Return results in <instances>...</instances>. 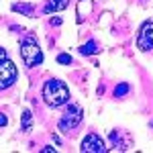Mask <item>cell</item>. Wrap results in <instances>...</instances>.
I'll use <instances>...</instances> for the list:
<instances>
[{"mask_svg":"<svg viewBox=\"0 0 153 153\" xmlns=\"http://www.w3.org/2000/svg\"><path fill=\"white\" fill-rule=\"evenodd\" d=\"M41 96H43V102L49 106V108H59V106L68 104L70 102V90L68 86L57 80V78H51L43 84V90H41Z\"/></svg>","mask_w":153,"mask_h":153,"instance_id":"cell-1","label":"cell"},{"mask_svg":"<svg viewBox=\"0 0 153 153\" xmlns=\"http://www.w3.org/2000/svg\"><path fill=\"white\" fill-rule=\"evenodd\" d=\"M21 57H23L27 68H37V65L43 63V51H41L39 43L33 37L25 39L23 43H21Z\"/></svg>","mask_w":153,"mask_h":153,"instance_id":"cell-2","label":"cell"},{"mask_svg":"<svg viewBox=\"0 0 153 153\" xmlns=\"http://www.w3.org/2000/svg\"><path fill=\"white\" fill-rule=\"evenodd\" d=\"M82 118H84L82 106L70 104V106H68V110L61 114V118H59V123H57V127H59V131H61V133H71L74 129H78V127H80Z\"/></svg>","mask_w":153,"mask_h":153,"instance_id":"cell-3","label":"cell"},{"mask_svg":"<svg viewBox=\"0 0 153 153\" xmlns=\"http://www.w3.org/2000/svg\"><path fill=\"white\" fill-rule=\"evenodd\" d=\"M14 82H16V68H14V63L8 59L6 49H0V88L6 90Z\"/></svg>","mask_w":153,"mask_h":153,"instance_id":"cell-4","label":"cell"},{"mask_svg":"<svg viewBox=\"0 0 153 153\" xmlns=\"http://www.w3.org/2000/svg\"><path fill=\"white\" fill-rule=\"evenodd\" d=\"M137 47L141 49L143 53L153 51V19H147V21L139 27V33H137Z\"/></svg>","mask_w":153,"mask_h":153,"instance_id":"cell-5","label":"cell"},{"mask_svg":"<svg viewBox=\"0 0 153 153\" xmlns=\"http://www.w3.org/2000/svg\"><path fill=\"white\" fill-rule=\"evenodd\" d=\"M80 151H82V153H104L106 151V145H104V141H102L100 135H96V133H88V135L84 137L82 145H80Z\"/></svg>","mask_w":153,"mask_h":153,"instance_id":"cell-6","label":"cell"},{"mask_svg":"<svg viewBox=\"0 0 153 153\" xmlns=\"http://www.w3.org/2000/svg\"><path fill=\"white\" fill-rule=\"evenodd\" d=\"M71 0H47V4L43 6V14H53V12L65 10L70 6Z\"/></svg>","mask_w":153,"mask_h":153,"instance_id":"cell-7","label":"cell"},{"mask_svg":"<svg viewBox=\"0 0 153 153\" xmlns=\"http://www.w3.org/2000/svg\"><path fill=\"white\" fill-rule=\"evenodd\" d=\"M21 129H23V133H29L33 129V114L29 108H25L23 114H21Z\"/></svg>","mask_w":153,"mask_h":153,"instance_id":"cell-8","label":"cell"},{"mask_svg":"<svg viewBox=\"0 0 153 153\" xmlns=\"http://www.w3.org/2000/svg\"><path fill=\"white\" fill-rule=\"evenodd\" d=\"M129 90H131V86L129 84H118L117 88H114V90H112V98H117V100H120V98H125V96L129 94Z\"/></svg>","mask_w":153,"mask_h":153,"instance_id":"cell-9","label":"cell"},{"mask_svg":"<svg viewBox=\"0 0 153 153\" xmlns=\"http://www.w3.org/2000/svg\"><path fill=\"white\" fill-rule=\"evenodd\" d=\"M98 51H100V49L96 45V41H88V43H84L82 47H80V53H82V55H94Z\"/></svg>","mask_w":153,"mask_h":153,"instance_id":"cell-10","label":"cell"},{"mask_svg":"<svg viewBox=\"0 0 153 153\" xmlns=\"http://www.w3.org/2000/svg\"><path fill=\"white\" fill-rule=\"evenodd\" d=\"M12 10L14 12H23V14H27V16H33V12H35V6L33 4H12Z\"/></svg>","mask_w":153,"mask_h":153,"instance_id":"cell-11","label":"cell"},{"mask_svg":"<svg viewBox=\"0 0 153 153\" xmlns=\"http://www.w3.org/2000/svg\"><path fill=\"white\" fill-rule=\"evenodd\" d=\"M71 55H68V53H59L57 55V63H61V65H71Z\"/></svg>","mask_w":153,"mask_h":153,"instance_id":"cell-12","label":"cell"},{"mask_svg":"<svg viewBox=\"0 0 153 153\" xmlns=\"http://www.w3.org/2000/svg\"><path fill=\"white\" fill-rule=\"evenodd\" d=\"M6 125H8V118H6V114H0V127L4 129Z\"/></svg>","mask_w":153,"mask_h":153,"instance_id":"cell-13","label":"cell"},{"mask_svg":"<svg viewBox=\"0 0 153 153\" xmlns=\"http://www.w3.org/2000/svg\"><path fill=\"white\" fill-rule=\"evenodd\" d=\"M41 151H43V153H55V147H51V145H45Z\"/></svg>","mask_w":153,"mask_h":153,"instance_id":"cell-14","label":"cell"},{"mask_svg":"<svg viewBox=\"0 0 153 153\" xmlns=\"http://www.w3.org/2000/svg\"><path fill=\"white\" fill-rule=\"evenodd\" d=\"M59 25H61V19H51V27H59Z\"/></svg>","mask_w":153,"mask_h":153,"instance_id":"cell-15","label":"cell"}]
</instances>
